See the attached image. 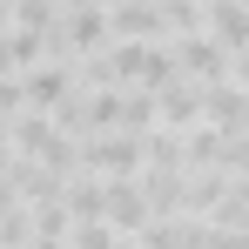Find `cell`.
<instances>
[{"label": "cell", "instance_id": "obj_1", "mask_svg": "<svg viewBox=\"0 0 249 249\" xmlns=\"http://www.w3.org/2000/svg\"><path fill=\"white\" fill-rule=\"evenodd\" d=\"M175 68H182V54H155V47H122V54L108 61V74H122V81H148V88H162Z\"/></svg>", "mask_w": 249, "mask_h": 249}, {"label": "cell", "instance_id": "obj_7", "mask_svg": "<svg viewBox=\"0 0 249 249\" xmlns=\"http://www.w3.org/2000/svg\"><path fill=\"white\" fill-rule=\"evenodd\" d=\"M168 20H162V7H122L115 14V34H162Z\"/></svg>", "mask_w": 249, "mask_h": 249}, {"label": "cell", "instance_id": "obj_6", "mask_svg": "<svg viewBox=\"0 0 249 249\" xmlns=\"http://www.w3.org/2000/svg\"><path fill=\"white\" fill-rule=\"evenodd\" d=\"M108 215H115L122 229H142V222H148V202H142L135 189H108Z\"/></svg>", "mask_w": 249, "mask_h": 249}, {"label": "cell", "instance_id": "obj_5", "mask_svg": "<svg viewBox=\"0 0 249 249\" xmlns=\"http://www.w3.org/2000/svg\"><path fill=\"white\" fill-rule=\"evenodd\" d=\"M175 54H182V68H189V74H209V81H222V68H229V61H222V47H209L202 34H189Z\"/></svg>", "mask_w": 249, "mask_h": 249}, {"label": "cell", "instance_id": "obj_3", "mask_svg": "<svg viewBox=\"0 0 249 249\" xmlns=\"http://www.w3.org/2000/svg\"><path fill=\"white\" fill-rule=\"evenodd\" d=\"M142 148H148V142H128V135H108V142H88V155H81V162H88V168H115V175H128V168L142 162Z\"/></svg>", "mask_w": 249, "mask_h": 249}, {"label": "cell", "instance_id": "obj_2", "mask_svg": "<svg viewBox=\"0 0 249 249\" xmlns=\"http://www.w3.org/2000/svg\"><path fill=\"white\" fill-rule=\"evenodd\" d=\"M202 101H209V122H215V128H229V135H236V128L249 122V88L209 81V88H202Z\"/></svg>", "mask_w": 249, "mask_h": 249}, {"label": "cell", "instance_id": "obj_4", "mask_svg": "<svg viewBox=\"0 0 249 249\" xmlns=\"http://www.w3.org/2000/svg\"><path fill=\"white\" fill-rule=\"evenodd\" d=\"M155 101H162V122H168V128H189V122H196V115H209L202 88H182V81L168 88V94H162V88H155Z\"/></svg>", "mask_w": 249, "mask_h": 249}, {"label": "cell", "instance_id": "obj_9", "mask_svg": "<svg viewBox=\"0 0 249 249\" xmlns=\"http://www.w3.org/2000/svg\"><path fill=\"white\" fill-rule=\"evenodd\" d=\"M74 7H81V0H74Z\"/></svg>", "mask_w": 249, "mask_h": 249}, {"label": "cell", "instance_id": "obj_8", "mask_svg": "<svg viewBox=\"0 0 249 249\" xmlns=\"http://www.w3.org/2000/svg\"><path fill=\"white\" fill-rule=\"evenodd\" d=\"M81 249H115V236L108 229H81Z\"/></svg>", "mask_w": 249, "mask_h": 249}]
</instances>
